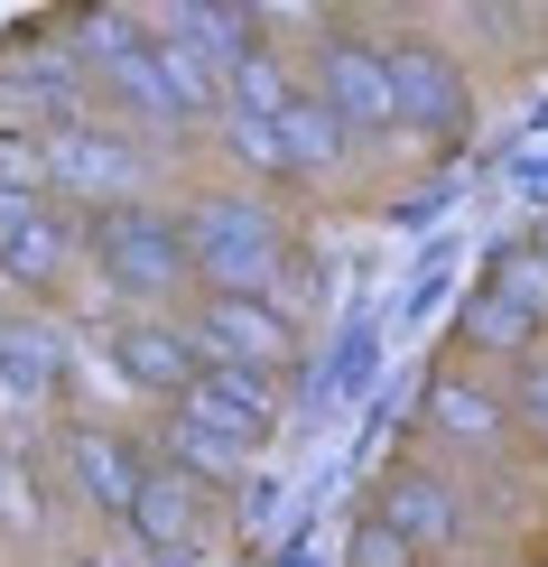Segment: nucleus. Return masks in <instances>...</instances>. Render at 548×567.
Instances as JSON below:
<instances>
[{
  "label": "nucleus",
  "mask_w": 548,
  "mask_h": 567,
  "mask_svg": "<svg viewBox=\"0 0 548 567\" xmlns=\"http://www.w3.org/2000/svg\"><path fill=\"white\" fill-rule=\"evenodd\" d=\"M65 372V336L46 317H0V410H38Z\"/></svg>",
  "instance_id": "obj_11"
},
{
  "label": "nucleus",
  "mask_w": 548,
  "mask_h": 567,
  "mask_svg": "<svg viewBox=\"0 0 548 567\" xmlns=\"http://www.w3.org/2000/svg\"><path fill=\"white\" fill-rule=\"evenodd\" d=\"M149 38L186 47V56H205L214 75L232 84V65L260 47V10H242V0H177V10H149Z\"/></svg>",
  "instance_id": "obj_8"
},
{
  "label": "nucleus",
  "mask_w": 548,
  "mask_h": 567,
  "mask_svg": "<svg viewBox=\"0 0 548 567\" xmlns=\"http://www.w3.org/2000/svg\"><path fill=\"white\" fill-rule=\"evenodd\" d=\"M539 251H548V233H539Z\"/></svg>",
  "instance_id": "obj_25"
},
{
  "label": "nucleus",
  "mask_w": 548,
  "mask_h": 567,
  "mask_svg": "<svg viewBox=\"0 0 548 567\" xmlns=\"http://www.w3.org/2000/svg\"><path fill=\"white\" fill-rule=\"evenodd\" d=\"M520 400H530V419L548 429V363H530V372H520Z\"/></svg>",
  "instance_id": "obj_24"
},
{
  "label": "nucleus",
  "mask_w": 548,
  "mask_h": 567,
  "mask_svg": "<svg viewBox=\"0 0 548 567\" xmlns=\"http://www.w3.org/2000/svg\"><path fill=\"white\" fill-rule=\"evenodd\" d=\"M177 233H186V270L214 279V298H270V279L289 270V224L251 196H196Z\"/></svg>",
  "instance_id": "obj_1"
},
{
  "label": "nucleus",
  "mask_w": 548,
  "mask_h": 567,
  "mask_svg": "<svg viewBox=\"0 0 548 567\" xmlns=\"http://www.w3.org/2000/svg\"><path fill=\"white\" fill-rule=\"evenodd\" d=\"M93 261L122 298H168L186 279V233L168 215H149V205H112L103 224H93Z\"/></svg>",
  "instance_id": "obj_2"
},
{
  "label": "nucleus",
  "mask_w": 548,
  "mask_h": 567,
  "mask_svg": "<svg viewBox=\"0 0 548 567\" xmlns=\"http://www.w3.org/2000/svg\"><path fill=\"white\" fill-rule=\"evenodd\" d=\"M427 429L456 437V446H493V437H503V391H493V382H456V372H437V382H427Z\"/></svg>",
  "instance_id": "obj_15"
},
{
  "label": "nucleus",
  "mask_w": 548,
  "mask_h": 567,
  "mask_svg": "<svg viewBox=\"0 0 548 567\" xmlns=\"http://www.w3.org/2000/svg\"><path fill=\"white\" fill-rule=\"evenodd\" d=\"M391 93H400V122H427V131H456L465 122V75L418 38H391Z\"/></svg>",
  "instance_id": "obj_10"
},
{
  "label": "nucleus",
  "mask_w": 548,
  "mask_h": 567,
  "mask_svg": "<svg viewBox=\"0 0 548 567\" xmlns=\"http://www.w3.org/2000/svg\"><path fill=\"white\" fill-rule=\"evenodd\" d=\"M317 103L335 112L344 131H391L400 122V93H391V56L372 38H325L317 47Z\"/></svg>",
  "instance_id": "obj_4"
},
{
  "label": "nucleus",
  "mask_w": 548,
  "mask_h": 567,
  "mask_svg": "<svg viewBox=\"0 0 548 567\" xmlns=\"http://www.w3.org/2000/svg\"><path fill=\"white\" fill-rule=\"evenodd\" d=\"M196 344H205V363L279 372V363L298 353V326H289V307H270V298H205V317H196Z\"/></svg>",
  "instance_id": "obj_5"
},
{
  "label": "nucleus",
  "mask_w": 548,
  "mask_h": 567,
  "mask_svg": "<svg viewBox=\"0 0 548 567\" xmlns=\"http://www.w3.org/2000/svg\"><path fill=\"white\" fill-rule=\"evenodd\" d=\"M0 196H46V131L0 122Z\"/></svg>",
  "instance_id": "obj_19"
},
{
  "label": "nucleus",
  "mask_w": 548,
  "mask_h": 567,
  "mask_svg": "<svg viewBox=\"0 0 548 567\" xmlns=\"http://www.w3.org/2000/svg\"><path fill=\"white\" fill-rule=\"evenodd\" d=\"M168 446H177V465H186V475H196V484H232V475H242V429H232V419H214V410H196V400H177V419H168Z\"/></svg>",
  "instance_id": "obj_13"
},
{
  "label": "nucleus",
  "mask_w": 548,
  "mask_h": 567,
  "mask_svg": "<svg viewBox=\"0 0 548 567\" xmlns=\"http://www.w3.org/2000/svg\"><path fill=\"white\" fill-rule=\"evenodd\" d=\"M298 103H307V93L289 84V65H279V47H251V56L232 65V84H224V112H251V122H289Z\"/></svg>",
  "instance_id": "obj_17"
},
{
  "label": "nucleus",
  "mask_w": 548,
  "mask_h": 567,
  "mask_svg": "<svg viewBox=\"0 0 548 567\" xmlns=\"http://www.w3.org/2000/svg\"><path fill=\"white\" fill-rule=\"evenodd\" d=\"M131 530L149 539V549H186V539L205 530V484L186 475V465H158L149 493H139V512H131Z\"/></svg>",
  "instance_id": "obj_14"
},
{
  "label": "nucleus",
  "mask_w": 548,
  "mask_h": 567,
  "mask_svg": "<svg viewBox=\"0 0 548 567\" xmlns=\"http://www.w3.org/2000/svg\"><path fill=\"white\" fill-rule=\"evenodd\" d=\"M456 336H465L474 353H520V344L539 336V317H530V307H520V298H503V289H493V279H484V289L465 298V317H456Z\"/></svg>",
  "instance_id": "obj_18"
},
{
  "label": "nucleus",
  "mask_w": 548,
  "mask_h": 567,
  "mask_svg": "<svg viewBox=\"0 0 548 567\" xmlns=\"http://www.w3.org/2000/svg\"><path fill=\"white\" fill-rule=\"evenodd\" d=\"M196 410H214V419H232L242 437H260L279 419V391H270V372H242V363H205V382L186 391Z\"/></svg>",
  "instance_id": "obj_16"
},
{
  "label": "nucleus",
  "mask_w": 548,
  "mask_h": 567,
  "mask_svg": "<svg viewBox=\"0 0 548 567\" xmlns=\"http://www.w3.org/2000/svg\"><path fill=\"white\" fill-rule=\"evenodd\" d=\"M84 251V233L56 215L46 196H0V279H19V289H46V279H65Z\"/></svg>",
  "instance_id": "obj_7"
},
{
  "label": "nucleus",
  "mask_w": 548,
  "mask_h": 567,
  "mask_svg": "<svg viewBox=\"0 0 548 567\" xmlns=\"http://www.w3.org/2000/svg\"><path fill=\"white\" fill-rule=\"evenodd\" d=\"M335 150H344V122L317 103V93H307V103L289 112V168H325Z\"/></svg>",
  "instance_id": "obj_20"
},
{
  "label": "nucleus",
  "mask_w": 548,
  "mask_h": 567,
  "mask_svg": "<svg viewBox=\"0 0 548 567\" xmlns=\"http://www.w3.org/2000/svg\"><path fill=\"white\" fill-rule=\"evenodd\" d=\"M381 522H391V530L427 558V549H446V539L465 530V503L446 493V475H418V465H400V475L381 484Z\"/></svg>",
  "instance_id": "obj_12"
},
{
  "label": "nucleus",
  "mask_w": 548,
  "mask_h": 567,
  "mask_svg": "<svg viewBox=\"0 0 548 567\" xmlns=\"http://www.w3.org/2000/svg\"><path fill=\"white\" fill-rule=\"evenodd\" d=\"M65 465H75L84 503H93V512H112V522H131V512H139V493H149V475H158V465L139 456L131 437H112V429H75Z\"/></svg>",
  "instance_id": "obj_9"
},
{
  "label": "nucleus",
  "mask_w": 548,
  "mask_h": 567,
  "mask_svg": "<svg viewBox=\"0 0 548 567\" xmlns=\"http://www.w3.org/2000/svg\"><path fill=\"white\" fill-rule=\"evenodd\" d=\"M344 567H418V549H410V539H400V530L372 512V522H353V539H344Z\"/></svg>",
  "instance_id": "obj_23"
},
{
  "label": "nucleus",
  "mask_w": 548,
  "mask_h": 567,
  "mask_svg": "<svg viewBox=\"0 0 548 567\" xmlns=\"http://www.w3.org/2000/svg\"><path fill=\"white\" fill-rule=\"evenodd\" d=\"M493 289L520 298L530 317H548V251H539V243H511L503 261H493Z\"/></svg>",
  "instance_id": "obj_21"
},
{
  "label": "nucleus",
  "mask_w": 548,
  "mask_h": 567,
  "mask_svg": "<svg viewBox=\"0 0 548 567\" xmlns=\"http://www.w3.org/2000/svg\"><path fill=\"white\" fill-rule=\"evenodd\" d=\"M112 372H122L131 391L186 400V391L205 382V344H196V326H168V317H131V326H112Z\"/></svg>",
  "instance_id": "obj_6"
},
{
  "label": "nucleus",
  "mask_w": 548,
  "mask_h": 567,
  "mask_svg": "<svg viewBox=\"0 0 548 567\" xmlns=\"http://www.w3.org/2000/svg\"><path fill=\"white\" fill-rule=\"evenodd\" d=\"M46 196H75V205H139V150L103 122H56L46 131Z\"/></svg>",
  "instance_id": "obj_3"
},
{
  "label": "nucleus",
  "mask_w": 548,
  "mask_h": 567,
  "mask_svg": "<svg viewBox=\"0 0 548 567\" xmlns=\"http://www.w3.org/2000/svg\"><path fill=\"white\" fill-rule=\"evenodd\" d=\"M224 140L242 168H289V122H251V112H224Z\"/></svg>",
  "instance_id": "obj_22"
}]
</instances>
